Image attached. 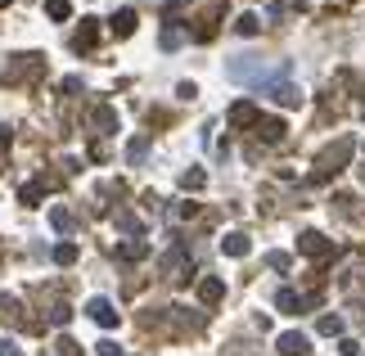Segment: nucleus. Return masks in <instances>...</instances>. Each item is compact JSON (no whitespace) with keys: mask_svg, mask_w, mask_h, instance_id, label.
<instances>
[{"mask_svg":"<svg viewBox=\"0 0 365 356\" xmlns=\"http://www.w3.org/2000/svg\"><path fill=\"white\" fill-rule=\"evenodd\" d=\"M352 162V136H343V140H333V144H325L320 153H316V172H312V181H329V176H338Z\"/></svg>","mask_w":365,"mask_h":356,"instance_id":"obj_1","label":"nucleus"},{"mask_svg":"<svg viewBox=\"0 0 365 356\" xmlns=\"http://www.w3.org/2000/svg\"><path fill=\"white\" fill-rule=\"evenodd\" d=\"M50 185H54V176H41V181H32V185H23V203H27V207H36V199H41L45 194V190H50Z\"/></svg>","mask_w":365,"mask_h":356,"instance_id":"obj_15","label":"nucleus"},{"mask_svg":"<svg viewBox=\"0 0 365 356\" xmlns=\"http://www.w3.org/2000/svg\"><path fill=\"white\" fill-rule=\"evenodd\" d=\"M275 307H279V312H289V316H298L302 307H307V298H302L298 289H279L275 293Z\"/></svg>","mask_w":365,"mask_h":356,"instance_id":"obj_12","label":"nucleus"},{"mask_svg":"<svg viewBox=\"0 0 365 356\" xmlns=\"http://www.w3.org/2000/svg\"><path fill=\"white\" fill-rule=\"evenodd\" d=\"M144 158H149V140H144V136H136V140L127 144V162L136 167V162H144Z\"/></svg>","mask_w":365,"mask_h":356,"instance_id":"obj_20","label":"nucleus"},{"mask_svg":"<svg viewBox=\"0 0 365 356\" xmlns=\"http://www.w3.org/2000/svg\"><path fill=\"white\" fill-rule=\"evenodd\" d=\"M275 352H279V356H302V352H307V334H298V329L279 334V338H275Z\"/></svg>","mask_w":365,"mask_h":356,"instance_id":"obj_10","label":"nucleus"},{"mask_svg":"<svg viewBox=\"0 0 365 356\" xmlns=\"http://www.w3.org/2000/svg\"><path fill=\"white\" fill-rule=\"evenodd\" d=\"M95 41H99V18H81L77 23V36H73V50L86 54V50H95Z\"/></svg>","mask_w":365,"mask_h":356,"instance_id":"obj_5","label":"nucleus"},{"mask_svg":"<svg viewBox=\"0 0 365 356\" xmlns=\"http://www.w3.org/2000/svg\"><path fill=\"white\" fill-rule=\"evenodd\" d=\"M230 122H235V127H253V122H257V108L239 99V104H230Z\"/></svg>","mask_w":365,"mask_h":356,"instance_id":"obj_16","label":"nucleus"},{"mask_svg":"<svg viewBox=\"0 0 365 356\" xmlns=\"http://www.w3.org/2000/svg\"><path fill=\"white\" fill-rule=\"evenodd\" d=\"M262 90H266V99H275V104H284V108H298L302 104V90L289 86V81H284V86H279V81H270V86H262Z\"/></svg>","mask_w":365,"mask_h":356,"instance_id":"obj_7","label":"nucleus"},{"mask_svg":"<svg viewBox=\"0 0 365 356\" xmlns=\"http://www.w3.org/2000/svg\"><path fill=\"white\" fill-rule=\"evenodd\" d=\"M221 298H226V284L216 280V275H207V280H199V303H203V307H216V303H221Z\"/></svg>","mask_w":365,"mask_h":356,"instance_id":"obj_11","label":"nucleus"},{"mask_svg":"<svg viewBox=\"0 0 365 356\" xmlns=\"http://www.w3.org/2000/svg\"><path fill=\"white\" fill-rule=\"evenodd\" d=\"M221 253H226V257H248V253H253V239H248V230H230L226 244H221Z\"/></svg>","mask_w":365,"mask_h":356,"instance_id":"obj_9","label":"nucleus"},{"mask_svg":"<svg viewBox=\"0 0 365 356\" xmlns=\"http://www.w3.org/2000/svg\"><path fill=\"white\" fill-rule=\"evenodd\" d=\"M257 27H262L257 14H239V18H235V32L239 36H257Z\"/></svg>","mask_w":365,"mask_h":356,"instance_id":"obj_24","label":"nucleus"},{"mask_svg":"<svg viewBox=\"0 0 365 356\" xmlns=\"http://www.w3.org/2000/svg\"><path fill=\"white\" fill-rule=\"evenodd\" d=\"M118 257H122V262L149 257V244H144V239H122V244H118Z\"/></svg>","mask_w":365,"mask_h":356,"instance_id":"obj_13","label":"nucleus"},{"mask_svg":"<svg viewBox=\"0 0 365 356\" xmlns=\"http://www.w3.org/2000/svg\"><path fill=\"white\" fill-rule=\"evenodd\" d=\"M162 270H167V275H172V280H181V284H190V275H194L190 257H185L181 249H176V253H167V257H162Z\"/></svg>","mask_w":365,"mask_h":356,"instance_id":"obj_6","label":"nucleus"},{"mask_svg":"<svg viewBox=\"0 0 365 356\" xmlns=\"http://www.w3.org/2000/svg\"><path fill=\"white\" fill-rule=\"evenodd\" d=\"M10 140H14V131L0 127V162H5V153H10Z\"/></svg>","mask_w":365,"mask_h":356,"instance_id":"obj_30","label":"nucleus"},{"mask_svg":"<svg viewBox=\"0 0 365 356\" xmlns=\"http://www.w3.org/2000/svg\"><path fill=\"white\" fill-rule=\"evenodd\" d=\"M0 356H23V347L14 338H0Z\"/></svg>","mask_w":365,"mask_h":356,"instance_id":"obj_29","label":"nucleus"},{"mask_svg":"<svg viewBox=\"0 0 365 356\" xmlns=\"http://www.w3.org/2000/svg\"><path fill=\"white\" fill-rule=\"evenodd\" d=\"M108 23H113V36H131V32H136V10H118V14H113V18H108Z\"/></svg>","mask_w":365,"mask_h":356,"instance_id":"obj_14","label":"nucleus"},{"mask_svg":"<svg viewBox=\"0 0 365 356\" xmlns=\"http://www.w3.org/2000/svg\"><path fill=\"white\" fill-rule=\"evenodd\" d=\"M298 253H302V257H312V262H320V257H333L338 249H333L320 230H302V235H298Z\"/></svg>","mask_w":365,"mask_h":356,"instance_id":"obj_2","label":"nucleus"},{"mask_svg":"<svg viewBox=\"0 0 365 356\" xmlns=\"http://www.w3.org/2000/svg\"><path fill=\"white\" fill-rule=\"evenodd\" d=\"M90 122L99 127V136H108V131H118V118H113V108H108V104H99L95 113H90Z\"/></svg>","mask_w":365,"mask_h":356,"instance_id":"obj_17","label":"nucleus"},{"mask_svg":"<svg viewBox=\"0 0 365 356\" xmlns=\"http://www.w3.org/2000/svg\"><path fill=\"white\" fill-rule=\"evenodd\" d=\"M95 356H122V347H118V343H113V338H104V343H99V347H95Z\"/></svg>","mask_w":365,"mask_h":356,"instance_id":"obj_27","label":"nucleus"},{"mask_svg":"<svg viewBox=\"0 0 365 356\" xmlns=\"http://www.w3.org/2000/svg\"><path fill=\"white\" fill-rule=\"evenodd\" d=\"M54 352H59V356H81V347H77L73 338H59V343H54Z\"/></svg>","mask_w":365,"mask_h":356,"instance_id":"obj_26","label":"nucleus"},{"mask_svg":"<svg viewBox=\"0 0 365 356\" xmlns=\"http://www.w3.org/2000/svg\"><path fill=\"white\" fill-rule=\"evenodd\" d=\"M54 262H59V266H73V262H77V244H59V249H54Z\"/></svg>","mask_w":365,"mask_h":356,"instance_id":"obj_25","label":"nucleus"},{"mask_svg":"<svg viewBox=\"0 0 365 356\" xmlns=\"http://www.w3.org/2000/svg\"><path fill=\"white\" fill-rule=\"evenodd\" d=\"M266 262H270V266H275V270H289V257H284V253H270Z\"/></svg>","mask_w":365,"mask_h":356,"instance_id":"obj_31","label":"nucleus"},{"mask_svg":"<svg viewBox=\"0 0 365 356\" xmlns=\"http://www.w3.org/2000/svg\"><path fill=\"white\" fill-rule=\"evenodd\" d=\"M50 226H54V230H64V235H73L77 221H73V212H68V207H50Z\"/></svg>","mask_w":365,"mask_h":356,"instance_id":"obj_19","label":"nucleus"},{"mask_svg":"<svg viewBox=\"0 0 365 356\" xmlns=\"http://www.w3.org/2000/svg\"><path fill=\"white\" fill-rule=\"evenodd\" d=\"M5 5H10V0H0V10H5Z\"/></svg>","mask_w":365,"mask_h":356,"instance_id":"obj_33","label":"nucleus"},{"mask_svg":"<svg viewBox=\"0 0 365 356\" xmlns=\"http://www.w3.org/2000/svg\"><path fill=\"white\" fill-rule=\"evenodd\" d=\"M253 131H257V140H262V144H279L289 127H284L279 118H262V122H253Z\"/></svg>","mask_w":365,"mask_h":356,"instance_id":"obj_8","label":"nucleus"},{"mask_svg":"<svg viewBox=\"0 0 365 356\" xmlns=\"http://www.w3.org/2000/svg\"><path fill=\"white\" fill-rule=\"evenodd\" d=\"M118 230L131 235V239H140V235H144V221H140L136 212H118Z\"/></svg>","mask_w":365,"mask_h":356,"instance_id":"obj_18","label":"nucleus"},{"mask_svg":"<svg viewBox=\"0 0 365 356\" xmlns=\"http://www.w3.org/2000/svg\"><path fill=\"white\" fill-rule=\"evenodd\" d=\"M316 334H325V338L343 334V316H320V320H316Z\"/></svg>","mask_w":365,"mask_h":356,"instance_id":"obj_22","label":"nucleus"},{"mask_svg":"<svg viewBox=\"0 0 365 356\" xmlns=\"http://www.w3.org/2000/svg\"><path fill=\"white\" fill-rule=\"evenodd\" d=\"M262 68H266V64H262L257 54H244V59H230V68H226V73L235 77V81H257V77H262Z\"/></svg>","mask_w":365,"mask_h":356,"instance_id":"obj_3","label":"nucleus"},{"mask_svg":"<svg viewBox=\"0 0 365 356\" xmlns=\"http://www.w3.org/2000/svg\"><path fill=\"white\" fill-rule=\"evenodd\" d=\"M207 185V172L203 167H190V172H181V190H203Z\"/></svg>","mask_w":365,"mask_h":356,"instance_id":"obj_21","label":"nucleus"},{"mask_svg":"<svg viewBox=\"0 0 365 356\" xmlns=\"http://www.w3.org/2000/svg\"><path fill=\"white\" fill-rule=\"evenodd\" d=\"M185 36L181 32H172V27H167V32H162V50H176V45H181Z\"/></svg>","mask_w":365,"mask_h":356,"instance_id":"obj_28","label":"nucleus"},{"mask_svg":"<svg viewBox=\"0 0 365 356\" xmlns=\"http://www.w3.org/2000/svg\"><path fill=\"white\" fill-rule=\"evenodd\" d=\"M45 14H50L54 23H68L73 18V5H68V0H45Z\"/></svg>","mask_w":365,"mask_h":356,"instance_id":"obj_23","label":"nucleus"},{"mask_svg":"<svg viewBox=\"0 0 365 356\" xmlns=\"http://www.w3.org/2000/svg\"><path fill=\"white\" fill-rule=\"evenodd\" d=\"M176 95H181V99H194L199 90H194V81H181V86H176Z\"/></svg>","mask_w":365,"mask_h":356,"instance_id":"obj_32","label":"nucleus"},{"mask_svg":"<svg viewBox=\"0 0 365 356\" xmlns=\"http://www.w3.org/2000/svg\"><path fill=\"white\" fill-rule=\"evenodd\" d=\"M86 316H90L95 325H104V329H118V320H122V316L113 312V303H108V298H90V303H86Z\"/></svg>","mask_w":365,"mask_h":356,"instance_id":"obj_4","label":"nucleus"}]
</instances>
